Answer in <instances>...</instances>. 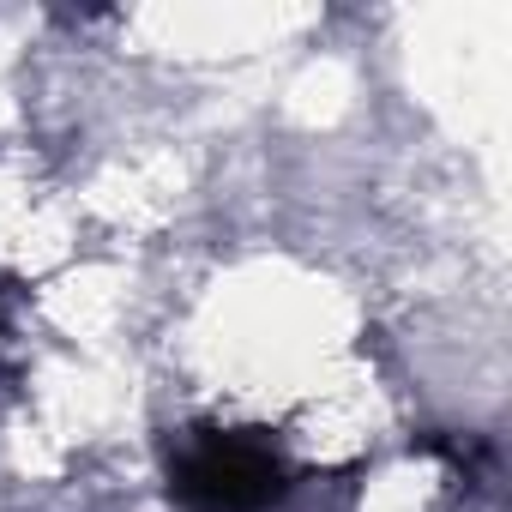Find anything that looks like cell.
Segmentation results:
<instances>
[{
	"label": "cell",
	"mask_w": 512,
	"mask_h": 512,
	"mask_svg": "<svg viewBox=\"0 0 512 512\" xmlns=\"http://www.w3.org/2000/svg\"><path fill=\"white\" fill-rule=\"evenodd\" d=\"M284 488V458L253 434H193L169 470V494L187 512H266Z\"/></svg>",
	"instance_id": "1"
}]
</instances>
